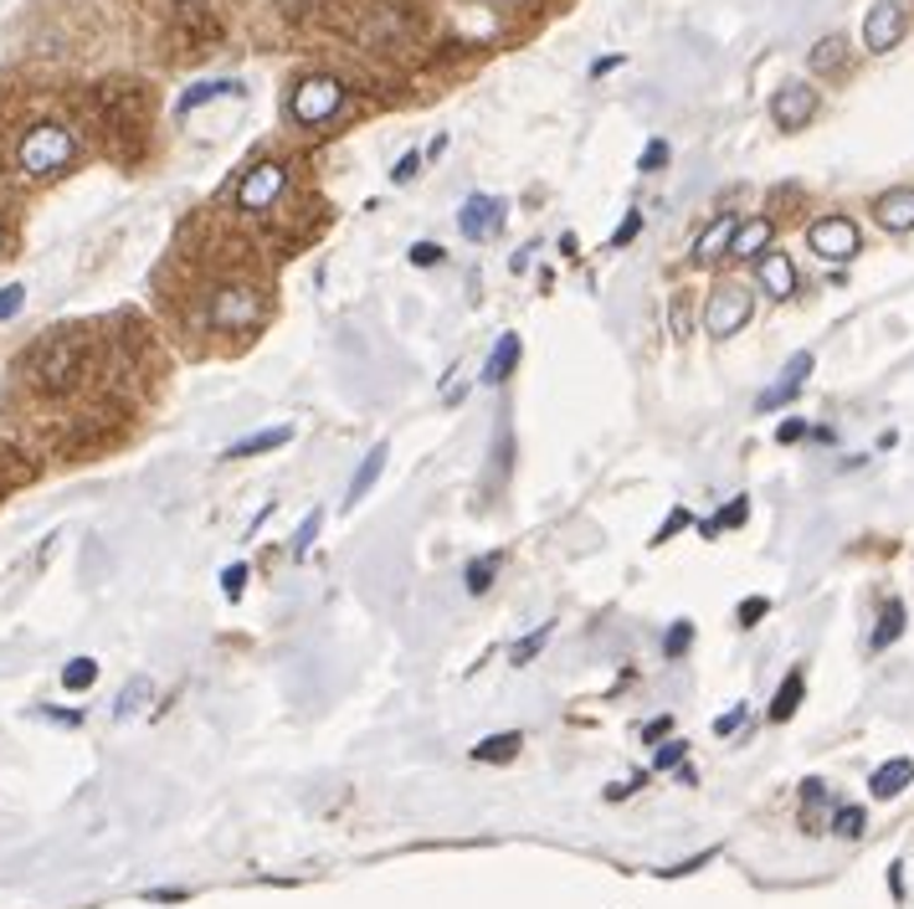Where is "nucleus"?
I'll use <instances>...</instances> for the list:
<instances>
[{"label":"nucleus","instance_id":"9d476101","mask_svg":"<svg viewBox=\"0 0 914 909\" xmlns=\"http://www.w3.org/2000/svg\"><path fill=\"white\" fill-rule=\"evenodd\" d=\"M458 232H463L467 242L499 237V232H503V200H493V196H467V206L458 211Z\"/></svg>","mask_w":914,"mask_h":909},{"label":"nucleus","instance_id":"2f4dec72","mask_svg":"<svg viewBox=\"0 0 914 909\" xmlns=\"http://www.w3.org/2000/svg\"><path fill=\"white\" fill-rule=\"evenodd\" d=\"M149 693H155V684H149V678H134V684H129V689L119 693V710H113V714H119V720H129V714L139 710Z\"/></svg>","mask_w":914,"mask_h":909},{"label":"nucleus","instance_id":"393cba45","mask_svg":"<svg viewBox=\"0 0 914 909\" xmlns=\"http://www.w3.org/2000/svg\"><path fill=\"white\" fill-rule=\"evenodd\" d=\"M493 576H499V550H488V555H473L463 570V586L473 591V597H484L488 586H493Z\"/></svg>","mask_w":914,"mask_h":909},{"label":"nucleus","instance_id":"4c0bfd02","mask_svg":"<svg viewBox=\"0 0 914 909\" xmlns=\"http://www.w3.org/2000/svg\"><path fill=\"white\" fill-rule=\"evenodd\" d=\"M221 591H227V597H242V591H247V565H227V570H221Z\"/></svg>","mask_w":914,"mask_h":909},{"label":"nucleus","instance_id":"f03ea898","mask_svg":"<svg viewBox=\"0 0 914 909\" xmlns=\"http://www.w3.org/2000/svg\"><path fill=\"white\" fill-rule=\"evenodd\" d=\"M72 160H77V139L62 124H32L16 145V170L32 175V181H52Z\"/></svg>","mask_w":914,"mask_h":909},{"label":"nucleus","instance_id":"c03bdc74","mask_svg":"<svg viewBox=\"0 0 914 909\" xmlns=\"http://www.w3.org/2000/svg\"><path fill=\"white\" fill-rule=\"evenodd\" d=\"M704 863H715V848H709V853H699V858H688V863H679V869H663L668 879H683V873H699Z\"/></svg>","mask_w":914,"mask_h":909},{"label":"nucleus","instance_id":"bb28decb","mask_svg":"<svg viewBox=\"0 0 914 909\" xmlns=\"http://www.w3.org/2000/svg\"><path fill=\"white\" fill-rule=\"evenodd\" d=\"M98 684V663L93 658H72L68 668H62V689L68 693H83V689H93Z\"/></svg>","mask_w":914,"mask_h":909},{"label":"nucleus","instance_id":"37998d69","mask_svg":"<svg viewBox=\"0 0 914 909\" xmlns=\"http://www.w3.org/2000/svg\"><path fill=\"white\" fill-rule=\"evenodd\" d=\"M802 437H807V421H781V427H776V442H802Z\"/></svg>","mask_w":914,"mask_h":909},{"label":"nucleus","instance_id":"473e14b6","mask_svg":"<svg viewBox=\"0 0 914 909\" xmlns=\"http://www.w3.org/2000/svg\"><path fill=\"white\" fill-rule=\"evenodd\" d=\"M688 642H694V622H673V632H668V642H663V658H683Z\"/></svg>","mask_w":914,"mask_h":909},{"label":"nucleus","instance_id":"72a5a7b5","mask_svg":"<svg viewBox=\"0 0 914 909\" xmlns=\"http://www.w3.org/2000/svg\"><path fill=\"white\" fill-rule=\"evenodd\" d=\"M663 164H668V145H663V139H647V149H643V160H637V170H643V175H658Z\"/></svg>","mask_w":914,"mask_h":909},{"label":"nucleus","instance_id":"de8ad7c7","mask_svg":"<svg viewBox=\"0 0 914 909\" xmlns=\"http://www.w3.org/2000/svg\"><path fill=\"white\" fill-rule=\"evenodd\" d=\"M637 232H643V217H637V211H632V217L622 221V232H617V237H611V242H617V247H622V242H632V237H637Z\"/></svg>","mask_w":914,"mask_h":909},{"label":"nucleus","instance_id":"3c124183","mask_svg":"<svg viewBox=\"0 0 914 909\" xmlns=\"http://www.w3.org/2000/svg\"><path fill=\"white\" fill-rule=\"evenodd\" d=\"M47 714H52V720H62V725H77V720H83L77 710H47Z\"/></svg>","mask_w":914,"mask_h":909},{"label":"nucleus","instance_id":"f257e3e1","mask_svg":"<svg viewBox=\"0 0 914 909\" xmlns=\"http://www.w3.org/2000/svg\"><path fill=\"white\" fill-rule=\"evenodd\" d=\"M26 376L41 396H68L77 391V381L88 376V345L77 340V334H52V340H41L32 349V360H26Z\"/></svg>","mask_w":914,"mask_h":909},{"label":"nucleus","instance_id":"c756f323","mask_svg":"<svg viewBox=\"0 0 914 909\" xmlns=\"http://www.w3.org/2000/svg\"><path fill=\"white\" fill-rule=\"evenodd\" d=\"M319 525H324V509H308V519L298 525V535H293V561H304L308 550H314V540H319Z\"/></svg>","mask_w":914,"mask_h":909},{"label":"nucleus","instance_id":"1a4fd4ad","mask_svg":"<svg viewBox=\"0 0 914 909\" xmlns=\"http://www.w3.org/2000/svg\"><path fill=\"white\" fill-rule=\"evenodd\" d=\"M771 119H776V128H787V134L807 128L812 119H817V88H807V83H781L771 98Z\"/></svg>","mask_w":914,"mask_h":909},{"label":"nucleus","instance_id":"a19ab883","mask_svg":"<svg viewBox=\"0 0 914 909\" xmlns=\"http://www.w3.org/2000/svg\"><path fill=\"white\" fill-rule=\"evenodd\" d=\"M412 262H416V268H437V262H442V247H437V242H416Z\"/></svg>","mask_w":914,"mask_h":909},{"label":"nucleus","instance_id":"603ef678","mask_svg":"<svg viewBox=\"0 0 914 909\" xmlns=\"http://www.w3.org/2000/svg\"><path fill=\"white\" fill-rule=\"evenodd\" d=\"M0 253H5V217H0Z\"/></svg>","mask_w":914,"mask_h":909},{"label":"nucleus","instance_id":"4be33fe9","mask_svg":"<svg viewBox=\"0 0 914 909\" xmlns=\"http://www.w3.org/2000/svg\"><path fill=\"white\" fill-rule=\"evenodd\" d=\"M843 67H848V41L843 37H822L817 47H812V73L838 77Z\"/></svg>","mask_w":914,"mask_h":909},{"label":"nucleus","instance_id":"cd10ccee","mask_svg":"<svg viewBox=\"0 0 914 909\" xmlns=\"http://www.w3.org/2000/svg\"><path fill=\"white\" fill-rule=\"evenodd\" d=\"M221 93H242V83H232V77H227V83H196V88L185 93V98H180L175 109H180V113H191V109H200V103H211V98H221Z\"/></svg>","mask_w":914,"mask_h":909},{"label":"nucleus","instance_id":"39448f33","mask_svg":"<svg viewBox=\"0 0 914 909\" xmlns=\"http://www.w3.org/2000/svg\"><path fill=\"white\" fill-rule=\"evenodd\" d=\"M283 191H288V170L278 160H257L236 181V206L247 211V217H263V211H272L278 200H283Z\"/></svg>","mask_w":914,"mask_h":909},{"label":"nucleus","instance_id":"a878e982","mask_svg":"<svg viewBox=\"0 0 914 909\" xmlns=\"http://www.w3.org/2000/svg\"><path fill=\"white\" fill-rule=\"evenodd\" d=\"M745 519H751V499L740 493V499H730V504H724V509H719L715 519H704L699 535H704V540H715L719 529H735V525H745Z\"/></svg>","mask_w":914,"mask_h":909},{"label":"nucleus","instance_id":"58836bf2","mask_svg":"<svg viewBox=\"0 0 914 909\" xmlns=\"http://www.w3.org/2000/svg\"><path fill=\"white\" fill-rule=\"evenodd\" d=\"M766 612H771V601H766V597H751V601H740L735 617H740V627H755V622L766 617Z\"/></svg>","mask_w":914,"mask_h":909},{"label":"nucleus","instance_id":"c85d7f7f","mask_svg":"<svg viewBox=\"0 0 914 909\" xmlns=\"http://www.w3.org/2000/svg\"><path fill=\"white\" fill-rule=\"evenodd\" d=\"M827 827L838 837H863V827H868V812L863 807H838L832 818H827Z\"/></svg>","mask_w":914,"mask_h":909},{"label":"nucleus","instance_id":"2eb2a0df","mask_svg":"<svg viewBox=\"0 0 914 909\" xmlns=\"http://www.w3.org/2000/svg\"><path fill=\"white\" fill-rule=\"evenodd\" d=\"M735 226H740V221L730 217V211H724V217H715L699 232V242H694V253H688V257H694L699 268H704V262H715V257H724V253H730V242H735Z\"/></svg>","mask_w":914,"mask_h":909},{"label":"nucleus","instance_id":"5701e85b","mask_svg":"<svg viewBox=\"0 0 914 909\" xmlns=\"http://www.w3.org/2000/svg\"><path fill=\"white\" fill-rule=\"evenodd\" d=\"M520 746H524L520 729H503V735H488L484 746H473V761H484V765H493V761H514V756H520Z\"/></svg>","mask_w":914,"mask_h":909},{"label":"nucleus","instance_id":"9b49d317","mask_svg":"<svg viewBox=\"0 0 914 909\" xmlns=\"http://www.w3.org/2000/svg\"><path fill=\"white\" fill-rule=\"evenodd\" d=\"M874 221L883 232H914V185H894L874 200Z\"/></svg>","mask_w":914,"mask_h":909},{"label":"nucleus","instance_id":"aec40b11","mask_svg":"<svg viewBox=\"0 0 914 909\" xmlns=\"http://www.w3.org/2000/svg\"><path fill=\"white\" fill-rule=\"evenodd\" d=\"M386 457H391V447H386V442H376V447L365 453V463H359V474L350 478V499H344L350 509H355L359 499L370 493V483H376V478H380V468H386Z\"/></svg>","mask_w":914,"mask_h":909},{"label":"nucleus","instance_id":"a211bd4d","mask_svg":"<svg viewBox=\"0 0 914 909\" xmlns=\"http://www.w3.org/2000/svg\"><path fill=\"white\" fill-rule=\"evenodd\" d=\"M802 693H807V673H802V668H791L787 678H781V689H776V699H771V720H776V725H787L791 714L802 710Z\"/></svg>","mask_w":914,"mask_h":909},{"label":"nucleus","instance_id":"c9c22d12","mask_svg":"<svg viewBox=\"0 0 914 909\" xmlns=\"http://www.w3.org/2000/svg\"><path fill=\"white\" fill-rule=\"evenodd\" d=\"M683 756H688V746H683V740H668V746H658L653 765H658V771H673V765H683Z\"/></svg>","mask_w":914,"mask_h":909},{"label":"nucleus","instance_id":"09e8293b","mask_svg":"<svg viewBox=\"0 0 914 909\" xmlns=\"http://www.w3.org/2000/svg\"><path fill=\"white\" fill-rule=\"evenodd\" d=\"M149 899L155 905H175V899H185V889H149Z\"/></svg>","mask_w":914,"mask_h":909},{"label":"nucleus","instance_id":"6ab92c4d","mask_svg":"<svg viewBox=\"0 0 914 909\" xmlns=\"http://www.w3.org/2000/svg\"><path fill=\"white\" fill-rule=\"evenodd\" d=\"M520 334H503L499 340V349L488 355V365H484V385H499V381H509L514 376V365H520Z\"/></svg>","mask_w":914,"mask_h":909},{"label":"nucleus","instance_id":"b1692460","mask_svg":"<svg viewBox=\"0 0 914 909\" xmlns=\"http://www.w3.org/2000/svg\"><path fill=\"white\" fill-rule=\"evenodd\" d=\"M899 632H904V601L889 597L879 612V627H874V653H883L889 642H899Z\"/></svg>","mask_w":914,"mask_h":909},{"label":"nucleus","instance_id":"6e6552de","mask_svg":"<svg viewBox=\"0 0 914 909\" xmlns=\"http://www.w3.org/2000/svg\"><path fill=\"white\" fill-rule=\"evenodd\" d=\"M910 32V16H904V5L899 0H879V5H868V16H863V47L868 52H894L899 41Z\"/></svg>","mask_w":914,"mask_h":909},{"label":"nucleus","instance_id":"a18cd8bd","mask_svg":"<svg viewBox=\"0 0 914 909\" xmlns=\"http://www.w3.org/2000/svg\"><path fill=\"white\" fill-rule=\"evenodd\" d=\"M637 786H643V771H637V776H627V782H617V786H607V801H622V797H632V791H637Z\"/></svg>","mask_w":914,"mask_h":909},{"label":"nucleus","instance_id":"dca6fc26","mask_svg":"<svg viewBox=\"0 0 914 909\" xmlns=\"http://www.w3.org/2000/svg\"><path fill=\"white\" fill-rule=\"evenodd\" d=\"M910 782H914V761L910 756H894V761H883L879 771L868 776V791H874L879 801H889V797H899Z\"/></svg>","mask_w":914,"mask_h":909},{"label":"nucleus","instance_id":"4468645a","mask_svg":"<svg viewBox=\"0 0 914 909\" xmlns=\"http://www.w3.org/2000/svg\"><path fill=\"white\" fill-rule=\"evenodd\" d=\"M771 237H776V226L766 217H751V221H740L735 226V242H730V257H740V262H760V257L771 253Z\"/></svg>","mask_w":914,"mask_h":909},{"label":"nucleus","instance_id":"ea45409f","mask_svg":"<svg viewBox=\"0 0 914 909\" xmlns=\"http://www.w3.org/2000/svg\"><path fill=\"white\" fill-rule=\"evenodd\" d=\"M412 175H422V155H416V149H412V155H401V160H395L391 181H395V185H406V181H412Z\"/></svg>","mask_w":914,"mask_h":909},{"label":"nucleus","instance_id":"0eeeda50","mask_svg":"<svg viewBox=\"0 0 914 909\" xmlns=\"http://www.w3.org/2000/svg\"><path fill=\"white\" fill-rule=\"evenodd\" d=\"M755 314V298L740 283H719L715 293H709V304H704V329L715 334V340H730V334H740V329L751 324Z\"/></svg>","mask_w":914,"mask_h":909},{"label":"nucleus","instance_id":"f704fd0d","mask_svg":"<svg viewBox=\"0 0 914 909\" xmlns=\"http://www.w3.org/2000/svg\"><path fill=\"white\" fill-rule=\"evenodd\" d=\"M21 304H26V288H21V283H11V288H0V324H5V319H16V314H21Z\"/></svg>","mask_w":914,"mask_h":909},{"label":"nucleus","instance_id":"7ed1b4c3","mask_svg":"<svg viewBox=\"0 0 914 909\" xmlns=\"http://www.w3.org/2000/svg\"><path fill=\"white\" fill-rule=\"evenodd\" d=\"M263 293L252 288V283H221V288L206 298V324L221 329V334H242V329H257L263 324Z\"/></svg>","mask_w":914,"mask_h":909},{"label":"nucleus","instance_id":"f3484780","mask_svg":"<svg viewBox=\"0 0 914 909\" xmlns=\"http://www.w3.org/2000/svg\"><path fill=\"white\" fill-rule=\"evenodd\" d=\"M293 442V427H268V432L257 437H242L227 447V463H242V457H257V453H272V447H288Z\"/></svg>","mask_w":914,"mask_h":909},{"label":"nucleus","instance_id":"ddd939ff","mask_svg":"<svg viewBox=\"0 0 914 909\" xmlns=\"http://www.w3.org/2000/svg\"><path fill=\"white\" fill-rule=\"evenodd\" d=\"M755 278H760V288L771 293V298H796V262H791L787 253H766L760 257V268H755Z\"/></svg>","mask_w":914,"mask_h":909},{"label":"nucleus","instance_id":"79ce46f5","mask_svg":"<svg viewBox=\"0 0 914 909\" xmlns=\"http://www.w3.org/2000/svg\"><path fill=\"white\" fill-rule=\"evenodd\" d=\"M740 725H745V704H735L730 714H719V720H715V735H735Z\"/></svg>","mask_w":914,"mask_h":909},{"label":"nucleus","instance_id":"7c9ffc66","mask_svg":"<svg viewBox=\"0 0 914 909\" xmlns=\"http://www.w3.org/2000/svg\"><path fill=\"white\" fill-rule=\"evenodd\" d=\"M550 632H556V627L545 622V627H535V632H529V637H520V642H514V653H509V663H529V658H535L539 648L550 642Z\"/></svg>","mask_w":914,"mask_h":909},{"label":"nucleus","instance_id":"8fccbe9b","mask_svg":"<svg viewBox=\"0 0 914 909\" xmlns=\"http://www.w3.org/2000/svg\"><path fill=\"white\" fill-rule=\"evenodd\" d=\"M899 869H904V863H894V869H889V889H894V899H904V873H899Z\"/></svg>","mask_w":914,"mask_h":909},{"label":"nucleus","instance_id":"f8f14e48","mask_svg":"<svg viewBox=\"0 0 914 909\" xmlns=\"http://www.w3.org/2000/svg\"><path fill=\"white\" fill-rule=\"evenodd\" d=\"M807 376H812V349H802V355H791V365L781 370V381L771 385V391H760V411H776V406H787V401H796V391L807 385Z\"/></svg>","mask_w":914,"mask_h":909},{"label":"nucleus","instance_id":"412c9836","mask_svg":"<svg viewBox=\"0 0 914 909\" xmlns=\"http://www.w3.org/2000/svg\"><path fill=\"white\" fill-rule=\"evenodd\" d=\"M822 818H827V782L822 776H807L802 782V827L822 833Z\"/></svg>","mask_w":914,"mask_h":909},{"label":"nucleus","instance_id":"49530a36","mask_svg":"<svg viewBox=\"0 0 914 909\" xmlns=\"http://www.w3.org/2000/svg\"><path fill=\"white\" fill-rule=\"evenodd\" d=\"M647 740H668V735H673V714H663V720H653V725L643 729Z\"/></svg>","mask_w":914,"mask_h":909},{"label":"nucleus","instance_id":"423d86ee","mask_svg":"<svg viewBox=\"0 0 914 909\" xmlns=\"http://www.w3.org/2000/svg\"><path fill=\"white\" fill-rule=\"evenodd\" d=\"M807 247L822 262H853L863 253V232L853 217H817L807 226Z\"/></svg>","mask_w":914,"mask_h":909},{"label":"nucleus","instance_id":"20e7f679","mask_svg":"<svg viewBox=\"0 0 914 909\" xmlns=\"http://www.w3.org/2000/svg\"><path fill=\"white\" fill-rule=\"evenodd\" d=\"M340 109H344V83H340V77H329V73L304 77V83L293 88V98H288V119H293V124H304V128L329 124Z\"/></svg>","mask_w":914,"mask_h":909},{"label":"nucleus","instance_id":"e433bc0d","mask_svg":"<svg viewBox=\"0 0 914 909\" xmlns=\"http://www.w3.org/2000/svg\"><path fill=\"white\" fill-rule=\"evenodd\" d=\"M694 525V519H688V509H673L663 519V525H658V535H653V545H663V540H673V535H679V529H688Z\"/></svg>","mask_w":914,"mask_h":909}]
</instances>
